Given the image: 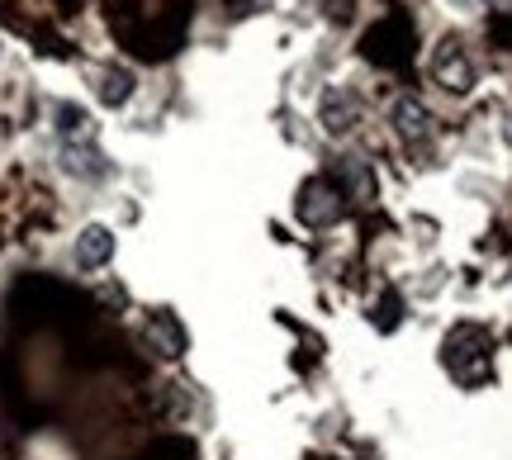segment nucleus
<instances>
[{
  "mask_svg": "<svg viewBox=\"0 0 512 460\" xmlns=\"http://www.w3.org/2000/svg\"><path fill=\"white\" fill-rule=\"evenodd\" d=\"M95 100L110 105V110L128 105V100H133V72H124V67H105L100 81H95Z\"/></svg>",
  "mask_w": 512,
  "mask_h": 460,
  "instance_id": "7",
  "label": "nucleus"
},
{
  "mask_svg": "<svg viewBox=\"0 0 512 460\" xmlns=\"http://www.w3.org/2000/svg\"><path fill=\"white\" fill-rule=\"evenodd\" d=\"M318 119H323V129L337 133V138L356 129V100H351V91L332 86V91L323 95V110H318Z\"/></svg>",
  "mask_w": 512,
  "mask_h": 460,
  "instance_id": "4",
  "label": "nucleus"
},
{
  "mask_svg": "<svg viewBox=\"0 0 512 460\" xmlns=\"http://www.w3.org/2000/svg\"><path fill=\"white\" fill-rule=\"evenodd\" d=\"M62 171H67V176H76V181H100V176L110 171V162H105V152L95 148V143L76 138V143H67V148H62Z\"/></svg>",
  "mask_w": 512,
  "mask_h": 460,
  "instance_id": "3",
  "label": "nucleus"
},
{
  "mask_svg": "<svg viewBox=\"0 0 512 460\" xmlns=\"http://www.w3.org/2000/svg\"><path fill=\"white\" fill-rule=\"evenodd\" d=\"M432 76L456 95L470 91V86H475V67H470V57H465V43L446 38V43L437 48V57H432Z\"/></svg>",
  "mask_w": 512,
  "mask_h": 460,
  "instance_id": "1",
  "label": "nucleus"
},
{
  "mask_svg": "<svg viewBox=\"0 0 512 460\" xmlns=\"http://www.w3.org/2000/svg\"><path fill=\"white\" fill-rule=\"evenodd\" d=\"M299 214L309 223H328L342 214V200H337V190H332L328 181H313L309 190H304V200H299Z\"/></svg>",
  "mask_w": 512,
  "mask_h": 460,
  "instance_id": "6",
  "label": "nucleus"
},
{
  "mask_svg": "<svg viewBox=\"0 0 512 460\" xmlns=\"http://www.w3.org/2000/svg\"><path fill=\"white\" fill-rule=\"evenodd\" d=\"M451 5H456V10H465V15H470V10H479L484 0H451Z\"/></svg>",
  "mask_w": 512,
  "mask_h": 460,
  "instance_id": "9",
  "label": "nucleus"
},
{
  "mask_svg": "<svg viewBox=\"0 0 512 460\" xmlns=\"http://www.w3.org/2000/svg\"><path fill=\"white\" fill-rule=\"evenodd\" d=\"M389 119H394V129H399L403 138H427V133H432V110H427L422 100H413V95H399Z\"/></svg>",
  "mask_w": 512,
  "mask_h": 460,
  "instance_id": "5",
  "label": "nucleus"
},
{
  "mask_svg": "<svg viewBox=\"0 0 512 460\" xmlns=\"http://www.w3.org/2000/svg\"><path fill=\"white\" fill-rule=\"evenodd\" d=\"M114 228H105V223H86L81 228V238H76V247H72V257H76V266H86V271H95V266H110L114 261Z\"/></svg>",
  "mask_w": 512,
  "mask_h": 460,
  "instance_id": "2",
  "label": "nucleus"
},
{
  "mask_svg": "<svg viewBox=\"0 0 512 460\" xmlns=\"http://www.w3.org/2000/svg\"><path fill=\"white\" fill-rule=\"evenodd\" d=\"M256 5H275V0H256Z\"/></svg>",
  "mask_w": 512,
  "mask_h": 460,
  "instance_id": "10",
  "label": "nucleus"
},
{
  "mask_svg": "<svg viewBox=\"0 0 512 460\" xmlns=\"http://www.w3.org/2000/svg\"><path fill=\"white\" fill-rule=\"evenodd\" d=\"M86 124H91V114L81 110V105H57V133H72V138H81V133H86Z\"/></svg>",
  "mask_w": 512,
  "mask_h": 460,
  "instance_id": "8",
  "label": "nucleus"
}]
</instances>
